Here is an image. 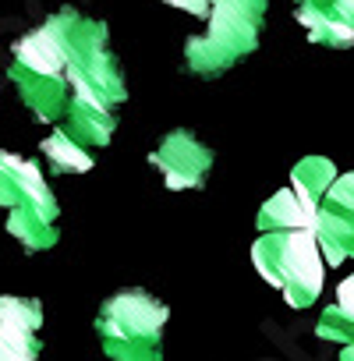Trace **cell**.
<instances>
[{
    "instance_id": "obj_9",
    "label": "cell",
    "mask_w": 354,
    "mask_h": 361,
    "mask_svg": "<svg viewBox=\"0 0 354 361\" xmlns=\"http://www.w3.org/2000/svg\"><path fill=\"white\" fill-rule=\"evenodd\" d=\"M336 180V166H333V159H326V156H308V159H301L298 166H294V173H291V192H294V199L308 209V213H315L319 209V202L326 199V192H329V185Z\"/></svg>"
},
{
    "instance_id": "obj_16",
    "label": "cell",
    "mask_w": 354,
    "mask_h": 361,
    "mask_svg": "<svg viewBox=\"0 0 354 361\" xmlns=\"http://www.w3.org/2000/svg\"><path fill=\"white\" fill-rule=\"evenodd\" d=\"M347 322H354V276H347L340 287H336V305H333Z\"/></svg>"
},
{
    "instance_id": "obj_1",
    "label": "cell",
    "mask_w": 354,
    "mask_h": 361,
    "mask_svg": "<svg viewBox=\"0 0 354 361\" xmlns=\"http://www.w3.org/2000/svg\"><path fill=\"white\" fill-rule=\"evenodd\" d=\"M166 305L149 290H121L106 298L96 315V333L110 361H159V329L166 322Z\"/></svg>"
},
{
    "instance_id": "obj_7",
    "label": "cell",
    "mask_w": 354,
    "mask_h": 361,
    "mask_svg": "<svg viewBox=\"0 0 354 361\" xmlns=\"http://www.w3.org/2000/svg\"><path fill=\"white\" fill-rule=\"evenodd\" d=\"M11 78H15V85H18L22 103L32 110V117H39V121H57V117H64L68 99H71V89H68L64 78L29 75V71H18V68H11Z\"/></svg>"
},
{
    "instance_id": "obj_4",
    "label": "cell",
    "mask_w": 354,
    "mask_h": 361,
    "mask_svg": "<svg viewBox=\"0 0 354 361\" xmlns=\"http://www.w3.org/2000/svg\"><path fill=\"white\" fill-rule=\"evenodd\" d=\"M149 163L163 173L166 188H199L213 166V149L202 145L192 131H170Z\"/></svg>"
},
{
    "instance_id": "obj_6",
    "label": "cell",
    "mask_w": 354,
    "mask_h": 361,
    "mask_svg": "<svg viewBox=\"0 0 354 361\" xmlns=\"http://www.w3.org/2000/svg\"><path fill=\"white\" fill-rule=\"evenodd\" d=\"M312 238H315V248L326 259V266H340L343 259H354V213L319 202Z\"/></svg>"
},
{
    "instance_id": "obj_11",
    "label": "cell",
    "mask_w": 354,
    "mask_h": 361,
    "mask_svg": "<svg viewBox=\"0 0 354 361\" xmlns=\"http://www.w3.org/2000/svg\"><path fill=\"white\" fill-rule=\"evenodd\" d=\"M315 213H308L294 192H276L269 202L259 209V231L262 234H287V231H312Z\"/></svg>"
},
{
    "instance_id": "obj_10",
    "label": "cell",
    "mask_w": 354,
    "mask_h": 361,
    "mask_svg": "<svg viewBox=\"0 0 354 361\" xmlns=\"http://www.w3.org/2000/svg\"><path fill=\"white\" fill-rule=\"evenodd\" d=\"M170 8L206 22H262L266 0H166Z\"/></svg>"
},
{
    "instance_id": "obj_2",
    "label": "cell",
    "mask_w": 354,
    "mask_h": 361,
    "mask_svg": "<svg viewBox=\"0 0 354 361\" xmlns=\"http://www.w3.org/2000/svg\"><path fill=\"white\" fill-rule=\"evenodd\" d=\"M252 262L266 283H273L291 308H308L322 290V255L312 231L262 234L252 248Z\"/></svg>"
},
{
    "instance_id": "obj_5",
    "label": "cell",
    "mask_w": 354,
    "mask_h": 361,
    "mask_svg": "<svg viewBox=\"0 0 354 361\" xmlns=\"http://www.w3.org/2000/svg\"><path fill=\"white\" fill-rule=\"evenodd\" d=\"M15 68L29 71V75H50V78H64V47L61 36L54 29V22L47 18L43 29H32L29 36L18 39L15 47Z\"/></svg>"
},
{
    "instance_id": "obj_8",
    "label": "cell",
    "mask_w": 354,
    "mask_h": 361,
    "mask_svg": "<svg viewBox=\"0 0 354 361\" xmlns=\"http://www.w3.org/2000/svg\"><path fill=\"white\" fill-rule=\"evenodd\" d=\"M64 117H68L64 135H68L75 145H82L85 152L96 149V145H99V149L110 145V138H114V131H117V114L106 110V106L85 103V99H68Z\"/></svg>"
},
{
    "instance_id": "obj_17",
    "label": "cell",
    "mask_w": 354,
    "mask_h": 361,
    "mask_svg": "<svg viewBox=\"0 0 354 361\" xmlns=\"http://www.w3.org/2000/svg\"><path fill=\"white\" fill-rule=\"evenodd\" d=\"M39 347H18V343H4L0 340V361H36Z\"/></svg>"
},
{
    "instance_id": "obj_3",
    "label": "cell",
    "mask_w": 354,
    "mask_h": 361,
    "mask_svg": "<svg viewBox=\"0 0 354 361\" xmlns=\"http://www.w3.org/2000/svg\"><path fill=\"white\" fill-rule=\"evenodd\" d=\"M259 29L262 22H209L202 36H192L185 43L188 71L202 78H216L231 71L259 47Z\"/></svg>"
},
{
    "instance_id": "obj_13",
    "label": "cell",
    "mask_w": 354,
    "mask_h": 361,
    "mask_svg": "<svg viewBox=\"0 0 354 361\" xmlns=\"http://www.w3.org/2000/svg\"><path fill=\"white\" fill-rule=\"evenodd\" d=\"M43 156H47L50 166L61 170V173H85V170L92 166V152H85L82 145H75L64 131L47 135V142H43Z\"/></svg>"
},
{
    "instance_id": "obj_15",
    "label": "cell",
    "mask_w": 354,
    "mask_h": 361,
    "mask_svg": "<svg viewBox=\"0 0 354 361\" xmlns=\"http://www.w3.org/2000/svg\"><path fill=\"white\" fill-rule=\"evenodd\" d=\"M322 202H326V206H336V209H343V213H354V173L336 177Z\"/></svg>"
},
{
    "instance_id": "obj_14",
    "label": "cell",
    "mask_w": 354,
    "mask_h": 361,
    "mask_svg": "<svg viewBox=\"0 0 354 361\" xmlns=\"http://www.w3.org/2000/svg\"><path fill=\"white\" fill-rule=\"evenodd\" d=\"M298 8L315 11V15H322L329 22H340V25L354 29V0H298Z\"/></svg>"
},
{
    "instance_id": "obj_18",
    "label": "cell",
    "mask_w": 354,
    "mask_h": 361,
    "mask_svg": "<svg viewBox=\"0 0 354 361\" xmlns=\"http://www.w3.org/2000/svg\"><path fill=\"white\" fill-rule=\"evenodd\" d=\"M340 361H354V347H343V354H340Z\"/></svg>"
},
{
    "instance_id": "obj_12",
    "label": "cell",
    "mask_w": 354,
    "mask_h": 361,
    "mask_svg": "<svg viewBox=\"0 0 354 361\" xmlns=\"http://www.w3.org/2000/svg\"><path fill=\"white\" fill-rule=\"evenodd\" d=\"M54 220H57V213H43L36 206H15L8 227L29 252H47V248L57 245V224Z\"/></svg>"
}]
</instances>
